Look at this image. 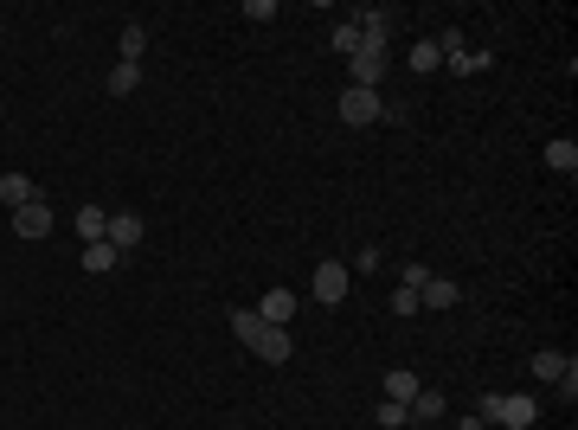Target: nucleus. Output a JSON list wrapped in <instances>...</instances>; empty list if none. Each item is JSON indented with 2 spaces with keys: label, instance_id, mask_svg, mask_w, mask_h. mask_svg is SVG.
Instances as JSON below:
<instances>
[{
  "label": "nucleus",
  "instance_id": "nucleus-1",
  "mask_svg": "<svg viewBox=\"0 0 578 430\" xmlns=\"http://www.w3.org/2000/svg\"><path fill=\"white\" fill-rule=\"evenodd\" d=\"M232 334H238V347H251L264 367H283L289 353H296V340H289V328H270V321H257L251 309H232Z\"/></svg>",
  "mask_w": 578,
  "mask_h": 430
},
{
  "label": "nucleus",
  "instance_id": "nucleus-2",
  "mask_svg": "<svg viewBox=\"0 0 578 430\" xmlns=\"http://www.w3.org/2000/svg\"><path fill=\"white\" fill-rule=\"evenodd\" d=\"M476 417H482L488 430H534L540 405H534V392H488V398L476 405Z\"/></svg>",
  "mask_w": 578,
  "mask_h": 430
},
{
  "label": "nucleus",
  "instance_id": "nucleus-3",
  "mask_svg": "<svg viewBox=\"0 0 578 430\" xmlns=\"http://www.w3.org/2000/svg\"><path fill=\"white\" fill-rule=\"evenodd\" d=\"M309 290H315V302H347V290H353V270L347 263H315V276H309Z\"/></svg>",
  "mask_w": 578,
  "mask_h": 430
},
{
  "label": "nucleus",
  "instance_id": "nucleus-4",
  "mask_svg": "<svg viewBox=\"0 0 578 430\" xmlns=\"http://www.w3.org/2000/svg\"><path fill=\"white\" fill-rule=\"evenodd\" d=\"M386 116V97L380 91H341V122H353V129H367V122H380Z\"/></svg>",
  "mask_w": 578,
  "mask_h": 430
},
{
  "label": "nucleus",
  "instance_id": "nucleus-5",
  "mask_svg": "<svg viewBox=\"0 0 578 430\" xmlns=\"http://www.w3.org/2000/svg\"><path fill=\"white\" fill-rule=\"evenodd\" d=\"M251 315H257V321H270V328H289V321H296V290H264Z\"/></svg>",
  "mask_w": 578,
  "mask_h": 430
},
{
  "label": "nucleus",
  "instance_id": "nucleus-6",
  "mask_svg": "<svg viewBox=\"0 0 578 430\" xmlns=\"http://www.w3.org/2000/svg\"><path fill=\"white\" fill-rule=\"evenodd\" d=\"M14 232H20V238H52V205H45V199L20 205V212H14Z\"/></svg>",
  "mask_w": 578,
  "mask_h": 430
},
{
  "label": "nucleus",
  "instance_id": "nucleus-7",
  "mask_svg": "<svg viewBox=\"0 0 578 430\" xmlns=\"http://www.w3.org/2000/svg\"><path fill=\"white\" fill-rule=\"evenodd\" d=\"M141 232H149V225H141L135 212H110V232H103V238H110V244H116L122 257H129V251L141 244Z\"/></svg>",
  "mask_w": 578,
  "mask_h": 430
},
{
  "label": "nucleus",
  "instance_id": "nucleus-8",
  "mask_svg": "<svg viewBox=\"0 0 578 430\" xmlns=\"http://www.w3.org/2000/svg\"><path fill=\"white\" fill-rule=\"evenodd\" d=\"M463 302V290L450 276H424V290H418V309H457Z\"/></svg>",
  "mask_w": 578,
  "mask_h": 430
},
{
  "label": "nucleus",
  "instance_id": "nucleus-9",
  "mask_svg": "<svg viewBox=\"0 0 578 430\" xmlns=\"http://www.w3.org/2000/svg\"><path fill=\"white\" fill-rule=\"evenodd\" d=\"M347 71H353V91H380V78H386V58H373V52H353V58H347Z\"/></svg>",
  "mask_w": 578,
  "mask_h": 430
},
{
  "label": "nucleus",
  "instance_id": "nucleus-10",
  "mask_svg": "<svg viewBox=\"0 0 578 430\" xmlns=\"http://www.w3.org/2000/svg\"><path fill=\"white\" fill-rule=\"evenodd\" d=\"M450 411V398L438 392V386H418V398H411V424H438Z\"/></svg>",
  "mask_w": 578,
  "mask_h": 430
},
{
  "label": "nucleus",
  "instance_id": "nucleus-11",
  "mask_svg": "<svg viewBox=\"0 0 578 430\" xmlns=\"http://www.w3.org/2000/svg\"><path fill=\"white\" fill-rule=\"evenodd\" d=\"M39 199V186H33V174H0V205H33Z\"/></svg>",
  "mask_w": 578,
  "mask_h": 430
},
{
  "label": "nucleus",
  "instance_id": "nucleus-12",
  "mask_svg": "<svg viewBox=\"0 0 578 430\" xmlns=\"http://www.w3.org/2000/svg\"><path fill=\"white\" fill-rule=\"evenodd\" d=\"M380 386H386V398H392V405H405V411H411V398H418V386H424V379H411V367H392Z\"/></svg>",
  "mask_w": 578,
  "mask_h": 430
},
{
  "label": "nucleus",
  "instance_id": "nucleus-13",
  "mask_svg": "<svg viewBox=\"0 0 578 430\" xmlns=\"http://www.w3.org/2000/svg\"><path fill=\"white\" fill-rule=\"evenodd\" d=\"M71 232H78L84 244H103V232H110V219H103V205H78V219H71Z\"/></svg>",
  "mask_w": 578,
  "mask_h": 430
},
{
  "label": "nucleus",
  "instance_id": "nucleus-14",
  "mask_svg": "<svg viewBox=\"0 0 578 430\" xmlns=\"http://www.w3.org/2000/svg\"><path fill=\"white\" fill-rule=\"evenodd\" d=\"M546 167H553V174H578V141H572V135L546 141Z\"/></svg>",
  "mask_w": 578,
  "mask_h": 430
},
{
  "label": "nucleus",
  "instance_id": "nucleus-15",
  "mask_svg": "<svg viewBox=\"0 0 578 430\" xmlns=\"http://www.w3.org/2000/svg\"><path fill=\"white\" fill-rule=\"evenodd\" d=\"M116 263H122V251H116L110 238H103V244H84V270H91V276H110Z\"/></svg>",
  "mask_w": 578,
  "mask_h": 430
},
{
  "label": "nucleus",
  "instance_id": "nucleus-16",
  "mask_svg": "<svg viewBox=\"0 0 578 430\" xmlns=\"http://www.w3.org/2000/svg\"><path fill=\"white\" fill-rule=\"evenodd\" d=\"M565 360H572V353H553V347H540V353H534V379L559 386V379H565Z\"/></svg>",
  "mask_w": 578,
  "mask_h": 430
},
{
  "label": "nucleus",
  "instance_id": "nucleus-17",
  "mask_svg": "<svg viewBox=\"0 0 578 430\" xmlns=\"http://www.w3.org/2000/svg\"><path fill=\"white\" fill-rule=\"evenodd\" d=\"M135 84H141V64H122V58H116V64H110V78H103V91H110V97H129Z\"/></svg>",
  "mask_w": 578,
  "mask_h": 430
},
{
  "label": "nucleus",
  "instance_id": "nucleus-18",
  "mask_svg": "<svg viewBox=\"0 0 578 430\" xmlns=\"http://www.w3.org/2000/svg\"><path fill=\"white\" fill-rule=\"evenodd\" d=\"M141 52H149V26L129 20V26H122V64H141Z\"/></svg>",
  "mask_w": 578,
  "mask_h": 430
},
{
  "label": "nucleus",
  "instance_id": "nucleus-19",
  "mask_svg": "<svg viewBox=\"0 0 578 430\" xmlns=\"http://www.w3.org/2000/svg\"><path fill=\"white\" fill-rule=\"evenodd\" d=\"M373 424H380V430H405V424H411V411H405V405H392V398H380Z\"/></svg>",
  "mask_w": 578,
  "mask_h": 430
},
{
  "label": "nucleus",
  "instance_id": "nucleus-20",
  "mask_svg": "<svg viewBox=\"0 0 578 430\" xmlns=\"http://www.w3.org/2000/svg\"><path fill=\"white\" fill-rule=\"evenodd\" d=\"M488 64H495L488 52H457V58H450V71H463V78H476V71H488Z\"/></svg>",
  "mask_w": 578,
  "mask_h": 430
},
{
  "label": "nucleus",
  "instance_id": "nucleus-21",
  "mask_svg": "<svg viewBox=\"0 0 578 430\" xmlns=\"http://www.w3.org/2000/svg\"><path fill=\"white\" fill-rule=\"evenodd\" d=\"M328 39H334V52H347V58L360 52V26H353V20H341V26H334Z\"/></svg>",
  "mask_w": 578,
  "mask_h": 430
},
{
  "label": "nucleus",
  "instance_id": "nucleus-22",
  "mask_svg": "<svg viewBox=\"0 0 578 430\" xmlns=\"http://www.w3.org/2000/svg\"><path fill=\"white\" fill-rule=\"evenodd\" d=\"M438 64H444V52L430 45V39H424V45H411V71H438Z\"/></svg>",
  "mask_w": 578,
  "mask_h": 430
},
{
  "label": "nucleus",
  "instance_id": "nucleus-23",
  "mask_svg": "<svg viewBox=\"0 0 578 430\" xmlns=\"http://www.w3.org/2000/svg\"><path fill=\"white\" fill-rule=\"evenodd\" d=\"M392 315H418V290H411V282H399V290H392Z\"/></svg>",
  "mask_w": 578,
  "mask_h": 430
},
{
  "label": "nucleus",
  "instance_id": "nucleus-24",
  "mask_svg": "<svg viewBox=\"0 0 578 430\" xmlns=\"http://www.w3.org/2000/svg\"><path fill=\"white\" fill-rule=\"evenodd\" d=\"M245 20H276V0H245Z\"/></svg>",
  "mask_w": 578,
  "mask_h": 430
},
{
  "label": "nucleus",
  "instance_id": "nucleus-25",
  "mask_svg": "<svg viewBox=\"0 0 578 430\" xmlns=\"http://www.w3.org/2000/svg\"><path fill=\"white\" fill-rule=\"evenodd\" d=\"M0 116H7V110H0Z\"/></svg>",
  "mask_w": 578,
  "mask_h": 430
}]
</instances>
